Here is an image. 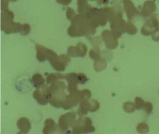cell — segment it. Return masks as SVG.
<instances>
[{"label":"cell","instance_id":"cell-13","mask_svg":"<svg viewBox=\"0 0 159 134\" xmlns=\"http://www.w3.org/2000/svg\"><path fill=\"white\" fill-rule=\"evenodd\" d=\"M64 79V76L62 75L61 74L52 73L48 75L46 77V81L47 84H50L57 81L59 79Z\"/></svg>","mask_w":159,"mask_h":134},{"label":"cell","instance_id":"cell-9","mask_svg":"<svg viewBox=\"0 0 159 134\" xmlns=\"http://www.w3.org/2000/svg\"><path fill=\"white\" fill-rule=\"evenodd\" d=\"M43 48H39L38 49L37 52V58L38 61L40 62L45 61L46 59H48L49 61L54 58L55 57L57 56L55 52L51 50L44 49L43 50Z\"/></svg>","mask_w":159,"mask_h":134},{"label":"cell","instance_id":"cell-4","mask_svg":"<svg viewBox=\"0 0 159 134\" xmlns=\"http://www.w3.org/2000/svg\"><path fill=\"white\" fill-rule=\"evenodd\" d=\"M64 79L67 81V90L69 93H72L77 90L78 84H85L88 81L86 76L82 73H71L64 75Z\"/></svg>","mask_w":159,"mask_h":134},{"label":"cell","instance_id":"cell-6","mask_svg":"<svg viewBox=\"0 0 159 134\" xmlns=\"http://www.w3.org/2000/svg\"><path fill=\"white\" fill-rule=\"evenodd\" d=\"M33 96L37 103L41 105L47 104L52 97L49 88L46 85L43 86L41 88L35 90Z\"/></svg>","mask_w":159,"mask_h":134},{"label":"cell","instance_id":"cell-3","mask_svg":"<svg viewBox=\"0 0 159 134\" xmlns=\"http://www.w3.org/2000/svg\"><path fill=\"white\" fill-rule=\"evenodd\" d=\"M72 132L74 134H84L94 132V128L92 120L89 117L80 118L75 120L72 126Z\"/></svg>","mask_w":159,"mask_h":134},{"label":"cell","instance_id":"cell-5","mask_svg":"<svg viewBox=\"0 0 159 134\" xmlns=\"http://www.w3.org/2000/svg\"><path fill=\"white\" fill-rule=\"evenodd\" d=\"M99 106V104L97 100L94 99L84 100L81 102L77 113L80 118H82L88 114V111L94 112L98 110Z\"/></svg>","mask_w":159,"mask_h":134},{"label":"cell","instance_id":"cell-10","mask_svg":"<svg viewBox=\"0 0 159 134\" xmlns=\"http://www.w3.org/2000/svg\"><path fill=\"white\" fill-rule=\"evenodd\" d=\"M17 125L22 134H27L30 130L31 124L29 119L26 118H20L17 121Z\"/></svg>","mask_w":159,"mask_h":134},{"label":"cell","instance_id":"cell-2","mask_svg":"<svg viewBox=\"0 0 159 134\" xmlns=\"http://www.w3.org/2000/svg\"><path fill=\"white\" fill-rule=\"evenodd\" d=\"M91 95V92L88 89L76 90V91L67 95L63 102L61 107L64 110L70 109L83 100L90 99Z\"/></svg>","mask_w":159,"mask_h":134},{"label":"cell","instance_id":"cell-8","mask_svg":"<svg viewBox=\"0 0 159 134\" xmlns=\"http://www.w3.org/2000/svg\"><path fill=\"white\" fill-rule=\"evenodd\" d=\"M70 61V59L68 57L65 55H61L60 57L56 56L51 60L49 62L55 70L63 71L65 70Z\"/></svg>","mask_w":159,"mask_h":134},{"label":"cell","instance_id":"cell-11","mask_svg":"<svg viewBox=\"0 0 159 134\" xmlns=\"http://www.w3.org/2000/svg\"><path fill=\"white\" fill-rule=\"evenodd\" d=\"M57 129V125L55 121L51 118H48L44 122V127L43 133L45 134H52Z\"/></svg>","mask_w":159,"mask_h":134},{"label":"cell","instance_id":"cell-12","mask_svg":"<svg viewBox=\"0 0 159 134\" xmlns=\"http://www.w3.org/2000/svg\"><path fill=\"white\" fill-rule=\"evenodd\" d=\"M32 81L34 86L37 89L41 88L45 84V80L40 74H35L33 76Z\"/></svg>","mask_w":159,"mask_h":134},{"label":"cell","instance_id":"cell-14","mask_svg":"<svg viewBox=\"0 0 159 134\" xmlns=\"http://www.w3.org/2000/svg\"><path fill=\"white\" fill-rule=\"evenodd\" d=\"M95 70L97 71H100L105 69L106 67V62L102 60H98L94 64Z\"/></svg>","mask_w":159,"mask_h":134},{"label":"cell","instance_id":"cell-7","mask_svg":"<svg viewBox=\"0 0 159 134\" xmlns=\"http://www.w3.org/2000/svg\"><path fill=\"white\" fill-rule=\"evenodd\" d=\"M76 114L71 112L61 115L58 120V126L62 131H65L71 127L75 121Z\"/></svg>","mask_w":159,"mask_h":134},{"label":"cell","instance_id":"cell-1","mask_svg":"<svg viewBox=\"0 0 159 134\" xmlns=\"http://www.w3.org/2000/svg\"><path fill=\"white\" fill-rule=\"evenodd\" d=\"M66 88V85L63 81L57 80L52 83L49 87L52 96L50 100L52 105L57 108L61 107L63 102L67 96L65 93Z\"/></svg>","mask_w":159,"mask_h":134}]
</instances>
